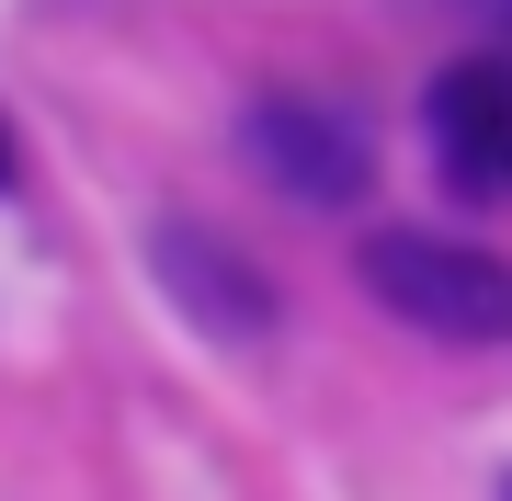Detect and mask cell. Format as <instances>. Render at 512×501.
Listing matches in <instances>:
<instances>
[{"label": "cell", "mask_w": 512, "mask_h": 501, "mask_svg": "<svg viewBox=\"0 0 512 501\" xmlns=\"http://www.w3.org/2000/svg\"><path fill=\"white\" fill-rule=\"evenodd\" d=\"M467 12H478V23H490V35H512V0H467Z\"/></svg>", "instance_id": "cell-5"}, {"label": "cell", "mask_w": 512, "mask_h": 501, "mask_svg": "<svg viewBox=\"0 0 512 501\" xmlns=\"http://www.w3.org/2000/svg\"><path fill=\"white\" fill-rule=\"evenodd\" d=\"M148 262H160V285L194 308V331H217V342H262V331H274V308H285L274 285H262L228 240H205V228H160Z\"/></svg>", "instance_id": "cell-4"}, {"label": "cell", "mask_w": 512, "mask_h": 501, "mask_svg": "<svg viewBox=\"0 0 512 501\" xmlns=\"http://www.w3.org/2000/svg\"><path fill=\"white\" fill-rule=\"evenodd\" d=\"M239 149H251V171L274 194H296V205H353L376 183V126L353 103H330V92L251 103V114H239Z\"/></svg>", "instance_id": "cell-2"}, {"label": "cell", "mask_w": 512, "mask_h": 501, "mask_svg": "<svg viewBox=\"0 0 512 501\" xmlns=\"http://www.w3.org/2000/svg\"><path fill=\"white\" fill-rule=\"evenodd\" d=\"M433 160L456 194H512V69L467 57L433 80Z\"/></svg>", "instance_id": "cell-3"}, {"label": "cell", "mask_w": 512, "mask_h": 501, "mask_svg": "<svg viewBox=\"0 0 512 501\" xmlns=\"http://www.w3.org/2000/svg\"><path fill=\"white\" fill-rule=\"evenodd\" d=\"M501 501H512V490H501Z\"/></svg>", "instance_id": "cell-6"}, {"label": "cell", "mask_w": 512, "mask_h": 501, "mask_svg": "<svg viewBox=\"0 0 512 501\" xmlns=\"http://www.w3.org/2000/svg\"><path fill=\"white\" fill-rule=\"evenodd\" d=\"M365 285L410 331L433 342H512V262L478 240H433V228H376L365 240Z\"/></svg>", "instance_id": "cell-1"}]
</instances>
